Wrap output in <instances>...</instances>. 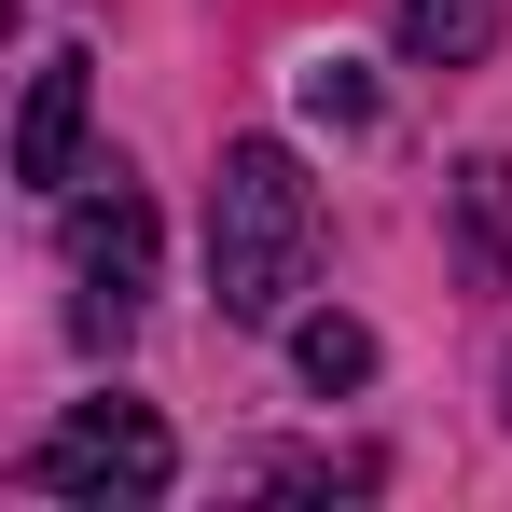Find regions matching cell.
<instances>
[{"label":"cell","mask_w":512,"mask_h":512,"mask_svg":"<svg viewBox=\"0 0 512 512\" xmlns=\"http://www.w3.org/2000/svg\"><path fill=\"white\" fill-rule=\"evenodd\" d=\"M319 250V180L291 167V139H236L208 180V305L222 319H291Z\"/></svg>","instance_id":"1"},{"label":"cell","mask_w":512,"mask_h":512,"mask_svg":"<svg viewBox=\"0 0 512 512\" xmlns=\"http://www.w3.org/2000/svg\"><path fill=\"white\" fill-rule=\"evenodd\" d=\"M28 499H97V512H153L180 485V443L153 402H84V416H56L28 443V471H14Z\"/></svg>","instance_id":"2"},{"label":"cell","mask_w":512,"mask_h":512,"mask_svg":"<svg viewBox=\"0 0 512 512\" xmlns=\"http://www.w3.org/2000/svg\"><path fill=\"white\" fill-rule=\"evenodd\" d=\"M70 277H84V346H125L139 291H153V194L111 167V194H84L70 222Z\"/></svg>","instance_id":"3"},{"label":"cell","mask_w":512,"mask_h":512,"mask_svg":"<svg viewBox=\"0 0 512 512\" xmlns=\"http://www.w3.org/2000/svg\"><path fill=\"white\" fill-rule=\"evenodd\" d=\"M70 153H84V56H42L28 70V111H14V180H70Z\"/></svg>","instance_id":"4"},{"label":"cell","mask_w":512,"mask_h":512,"mask_svg":"<svg viewBox=\"0 0 512 512\" xmlns=\"http://www.w3.org/2000/svg\"><path fill=\"white\" fill-rule=\"evenodd\" d=\"M499 42V0H402V56L416 70H471Z\"/></svg>","instance_id":"5"},{"label":"cell","mask_w":512,"mask_h":512,"mask_svg":"<svg viewBox=\"0 0 512 512\" xmlns=\"http://www.w3.org/2000/svg\"><path fill=\"white\" fill-rule=\"evenodd\" d=\"M457 208H471V277H512V167H457Z\"/></svg>","instance_id":"6"},{"label":"cell","mask_w":512,"mask_h":512,"mask_svg":"<svg viewBox=\"0 0 512 512\" xmlns=\"http://www.w3.org/2000/svg\"><path fill=\"white\" fill-rule=\"evenodd\" d=\"M291 374H305V388H360V374H374V333H360V319H291Z\"/></svg>","instance_id":"7"},{"label":"cell","mask_w":512,"mask_h":512,"mask_svg":"<svg viewBox=\"0 0 512 512\" xmlns=\"http://www.w3.org/2000/svg\"><path fill=\"white\" fill-rule=\"evenodd\" d=\"M305 125H374V84H360L346 56H319V70H305Z\"/></svg>","instance_id":"8"}]
</instances>
